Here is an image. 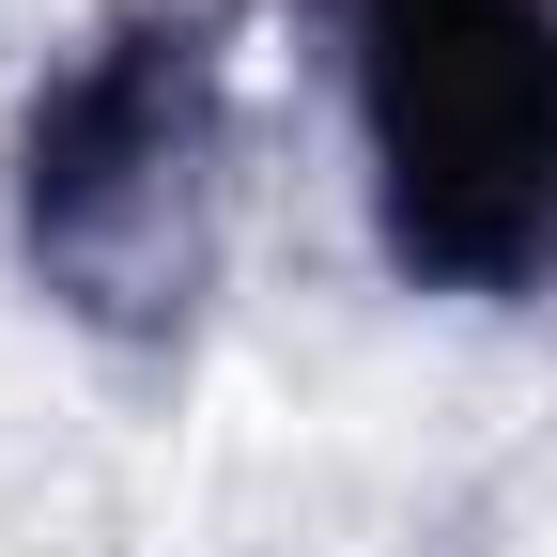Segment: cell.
<instances>
[{"label":"cell","mask_w":557,"mask_h":557,"mask_svg":"<svg viewBox=\"0 0 557 557\" xmlns=\"http://www.w3.org/2000/svg\"><path fill=\"white\" fill-rule=\"evenodd\" d=\"M233 139V32L218 0H124L109 32L47 62V94L16 124V263L32 295L109 341V357H171L233 263L248 201Z\"/></svg>","instance_id":"obj_1"},{"label":"cell","mask_w":557,"mask_h":557,"mask_svg":"<svg viewBox=\"0 0 557 557\" xmlns=\"http://www.w3.org/2000/svg\"><path fill=\"white\" fill-rule=\"evenodd\" d=\"M372 233L418 295L557 278V0H325Z\"/></svg>","instance_id":"obj_2"}]
</instances>
